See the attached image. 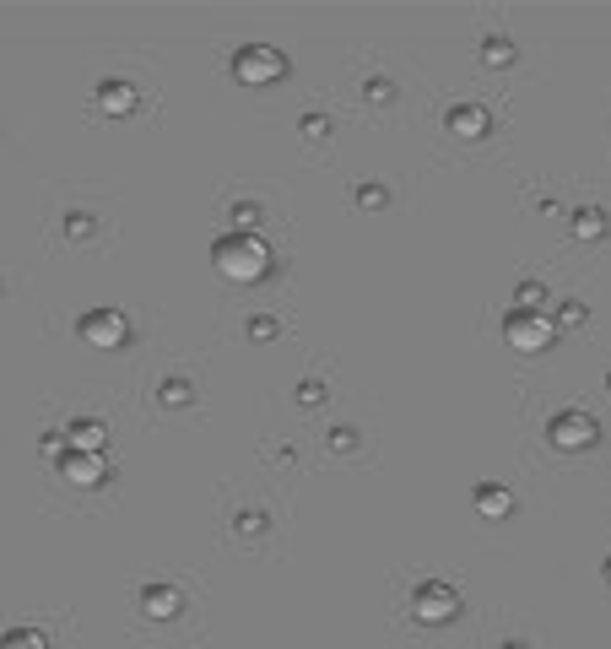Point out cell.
I'll return each instance as SVG.
<instances>
[{
  "label": "cell",
  "mask_w": 611,
  "mask_h": 649,
  "mask_svg": "<svg viewBox=\"0 0 611 649\" xmlns=\"http://www.w3.org/2000/svg\"><path fill=\"white\" fill-rule=\"evenodd\" d=\"M606 211H595V206H584V211H574V238H584V244H595V238H606Z\"/></svg>",
  "instance_id": "13"
},
{
  "label": "cell",
  "mask_w": 611,
  "mask_h": 649,
  "mask_svg": "<svg viewBox=\"0 0 611 649\" xmlns=\"http://www.w3.org/2000/svg\"><path fill=\"white\" fill-rule=\"evenodd\" d=\"M503 336L520 352H547L552 347V320L547 314H530V309H514L509 320H503Z\"/></svg>",
  "instance_id": "4"
},
{
  "label": "cell",
  "mask_w": 611,
  "mask_h": 649,
  "mask_svg": "<svg viewBox=\"0 0 611 649\" xmlns=\"http://www.w3.org/2000/svg\"><path fill=\"white\" fill-rule=\"evenodd\" d=\"M471 503H476L482 520H509V514H514V493H509V487H476Z\"/></svg>",
  "instance_id": "11"
},
{
  "label": "cell",
  "mask_w": 611,
  "mask_h": 649,
  "mask_svg": "<svg viewBox=\"0 0 611 649\" xmlns=\"http://www.w3.org/2000/svg\"><path fill=\"white\" fill-rule=\"evenodd\" d=\"M449 130H455L460 141H482L487 130H493V119H487V109H476V103H455V109H449Z\"/></svg>",
  "instance_id": "10"
},
{
  "label": "cell",
  "mask_w": 611,
  "mask_h": 649,
  "mask_svg": "<svg viewBox=\"0 0 611 649\" xmlns=\"http://www.w3.org/2000/svg\"><path fill=\"white\" fill-rule=\"evenodd\" d=\"M411 617L417 622H455L460 617V595L449 585H417V595H411Z\"/></svg>",
  "instance_id": "5"
},
{
  "label": "cell",
  "mask_w": 611,
  "mask_h": 649,
  "mask_svg": "<svg viewBox=\"0 0 611 649\" xmlns=\"http://www.w3.org/2000/svg\"><path fill=\"white\" fill-rule=\"evenodd\" d=\"M60 476H65L71 487H103V482H109V466H103V455L65 449V455H60Z\"/></svg>",
  "instance_id": "7"
},
{
  "label": "cell",
  "mask_w": 611,
  "mask_h": 649,
  "mask_svg": "<svg viewBox=\"0 0 611 649\" xmlns=\"http://www.w3.org/2000/svg\"><path fill=\"white\" fill-rule=\"evenodd\" d=\"M92 98H98V114H109V119L136 114V87H130V82H119V76H109V82H103L98 92H92Z\"/></svg>",
  "instance_id": "9"
},
{
  "label": "cell",
  "mask_w": 611,
  "mask_h": 649,
  "mask_svg": "<svg viewBox=\"0 0 611 649\" xmlns=\"http://www.w3.org/2000/svg\"><path fill=\"white\" fill-rule=\"evenodd\" d=\"M141 612L157 617V622H168V617L179 612V590H174V585H146V590H141Z\"/></svg>",
  "instance_id": "12"
},
{
  "label": "cell",
  "mask_w": 611,
  "mask_h": 649,
  "mask_svg": "<svg viewBox=\"0 0 611 649\" xmlns=\"http://www.w3.org/2000/svg\"><path fill=\"white\" fill-rule=\"evenodd\" d=\"M557 320H563V325H584V303H568V309L557 314Z\"/></svg>",
  "instance_id": "17"
},
{
  "label": "cell",
  "mask_w": 611,
  "mask_h": 649,
  "mask_svg": "<svg viewBox=\"0 0 611 649\" xmlns=\"http://www.w3.org/2000/svg\"><path fill=\"white\" fill-rule=\"evenodd\" d=\"M82 341L87 347H98V352H114V347H125L130 341V320L119 309H92V314H82Z\"/></svg>",
  "instance_id": "3"
},
{
  "label": "cell",
  "mask_w": 611,
  "mask_h": 649,
  "mask_svg": "<svg viewBox=\"0 0 611 649\" xmlns=\"http://www.w3.org/2000/svg\"><path fill=\"white\" fill-rule=\"evenodd\" d=\"M211 260H217V271L228 276V282H260L265 271H271V249H265V238L255 233H228L211 244Z\"/></svg>",
  "instance_id": "1"
},
{
  "label": "cell",
  "mask_w": 611,
  "mask_h": 649,
  "mask_svg": "<svg viewBox=\"0 0 611 649\" xmlns=\"http://www.w3.org/2000/svg\"><path fill=\"white\" fill-rule=\"evenodd\" d=\"M103 439H109V428H103L98 417H71V422H65V449H82V455H103Z\"/></svg>",
  "instance_id": "8"
},
{
  "label": "cell",
  "mask_w": 611,
  "mask_h": 649,
  "mask_svg": "<svg viewBox=\"0 0 611 649\" xmlns=\"http://www.w3.org/2000/svg\"><path fill=\"white\" fill-rule=\"evenodd\" d=\"M233 76L244 87H276L287 76V55L276 44H244L233 49Z\"/></svg>",
  "instance_id": "2"
},
{
  "label": "cell",
  "mask_w": 611,
  "mask_h": 649,
  "mask_svg": "<svg viewBox=\"0 0 611 649\" xmlns=\"http://www.w3.org/2000/svg\"><path fill=\"white\" fill-rule=\"evenodd\" d=\"M595 417L590 412H557L552 422H547V439H552V449H590L595 444Z\"/></svg>",
  "instance_id": "6"
},
{
  "label": "cell",
  "mask_w": 611,
  "mask_h": 649,
  "mask_svg": "<svg viewBox=\"0 0 611 649\" xmlns=\"http://www.w3.org/2000/svg\"><path fill=\"white\" fill-rule=\"evenodd\" d=\"M0 649H49V639L38 628H11L6 639H0Z\"/></svg>",
  "instance_id": "14"
},
{
  "label": "cell",
  "mask_w": 611,
  "mask_h": 649,
  "mask_svg": "<svg viewBox=\"0 0 611 649\" xmlns=\"http://www.w3.org/2000/svg\"><path fill=\"white\" fill-rule=\"evenodd\" d=\"M541 298H547V293H541V282H525L520 293H514V303H520V309H530V314H536V303H541Z\"/></svg>",
  "instance_id": "15"
},
{
  "label": "cell",
  "mask_w": 611,
  "mask_h": 649,
  "mask_svg": "<svg viewBox=\"0 0 611 649\" xmlns=\"http://www.w3.org/2000/svg\"><path fill=\"white\" fill-rule=\"evenodd\" d=\"M606 390H611V379H606Z\"/></svg>",
  "instance_id": "19"
},
{
  "label": "cell",
  "mask_w": 611,
  "mask_h": 649,
  "mask_svg": "<svg viewBox=\"0 0 611 649\" xmlns=\"http://www.w3.org/2000/svg\"><path fill=\"white\" fill-rule=\"evenodd\" d=\"M487 60H493V65H509V60H514V49L503 44V38H493V44H487Z\"/></svg>",
  "instance_id": "16"
},
{
  "label": "cell",
  "mask_w": 611,
  "mask_h": 649,
  "mask_svg": "<svg viewBox=\"0 0 611 649\" xmlns=\"http://www.w3.org/2000/svg\"><path fill=\"white\" fill-rule=\"evenodd\" d=\"M509 649H520V644H509Z\"/></svg>",
  "instance_id": "18"
}]
</instances>
